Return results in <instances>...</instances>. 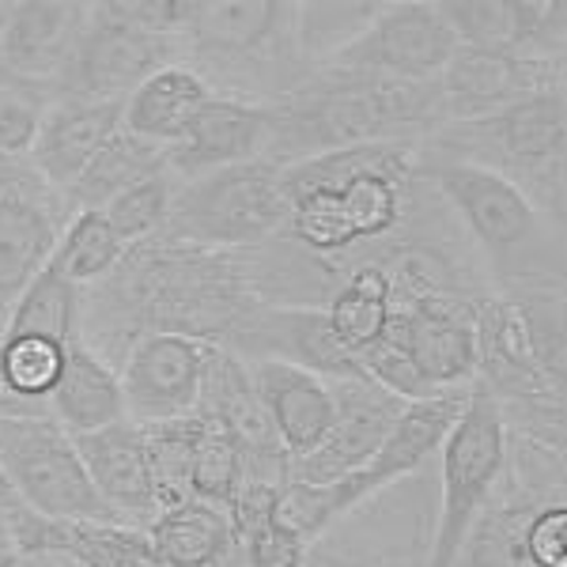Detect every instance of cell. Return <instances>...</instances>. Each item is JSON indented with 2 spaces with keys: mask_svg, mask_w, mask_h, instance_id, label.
<instances>
[{
  "mask_svg": "<svg viewBox=\"0 0 567 567\" xmlns=\"http://www.w3.org/2000/svg\"><path fill=\"white\" fill-rule=\"evenodd\" d=\"M254 307L258 296L246 280L243 254L155 235L125 246L117 269L95 288H84L80 337L117 371L122 355L152 333L231 349Z\"/></svg>",
  "mask_w": 567,
  "mask_h": 567,
  "instance_id": "6da1fadb",
  "label": "cell"
},
{
  "mask_svg": "<svg viewBox=\"0 0 567 567\" xmlns=\"http://www.w3.org/2000/svg\"><path fill=\"white\" fill-rule=\"evenodd\" d=\"M416 144H360L280 167V239L333 269L337 280L386 243L409 213Z\"/></svg>",
  "mask_w": 567,
  "mask_h": 567,
  "instance_id": "7a4b0ae2",
  "label": "cell"
},
{
  "mask_svg": "<svg viewBox=\"0 0 567 567\" xmlns=\"http://www.w3.org/2000/svg\"><path fill=\"white\" fill-rule=\"evenodd\" d=\"M272 110L265 159L277 167L360 144H420L443 125L439 87L318 65Z\"/></svg>",
  "mask_w": 567,
  "mask_h": 567,
  "instance_id": "3957f363",
  "label": "cell"
},
{
  "mask_svg": "<svg viewBox=\"0 0 567 567\" xmlns=\"http://www.w3.org/2000/svg\"><path fill=\"white\" fill-rule=\"evenodd\" d=\"M175 45L213 95L254 106H277L315 72L299 50V4L284 0H182Z\"/></svg>",
  "mask_w": 567,
  "mask_h": 567,
  "instance_id": "277c9868",
  "label": "cell"
},
{
  "mask_svg": "<svg viewBox=\"0 0 567 567\" xmlns=\"http://www.w3.org/2000/svg\"><path fill=\"white\" fill-rule=\"evenodd\" d=\"M567 99L564 91H542L488 117L446 122L416 144V163H462L523 194L548 224L567 219Z\"/></svg>",
  "mask_w": 567,
  "mask_h": 567,
  "instance_id": "5b68a950",
  "label": "cell"
},
{
  "mask_svg": "<svg viewBox=\"0 0 567 567\" xmlns=\"http://www.w3.org/2000/svg\"><path fill=\"white\" fill-rule=\"evenodd\" d=\"M416 175L454 213L499 296L567 280L564 227L548 224L511 182L462 163H416Z\"/></svg>",
  "mask_w": 567,
  "mask_h": 567,
  "instance_id": "8992f818",
  "label": "cell"
},
{
  "mask_svg": "<svg viewBox=\"0 0 567 567\" xmlns=\"http://www.w3.org/2000/svg\"><path fill=\"white\" fill-rule=\"evenodd\" d=\"M175 16V0L91 4L76 53H72L65 72L50 84V103H58V99L125 103L152 72L178 61Z\"/></svg>",
  "mask_w": 567,
  "mask_h": 567,
  "instance_id": "52a82bcc",
  "label": "cell"
},
{
  "mask_svg": "<svg viewBox=\"0 0 567 567\" xmlns=\"http://www.w3.org/2000/svg\"><path fill=\"white\" fill-rule=\"evenodd\" d=\"M0 473L23 511L61 526H122L91 484L76 439L45 409L0 413Z\"/></svg>",
  "mask_w": 567,
  "mask_h": 567,
  "instance_id": "ba28073f",
  "label": "cell"
},
{
  "mask_svg": "<svg viewBox=\"0 0 567 567\" xmlns=\"http://www.w3.org/2000/svg\"><path fill=\"white\" fill-rule=\"evenodd\" d=\"M280 167L269 159L235 163L200 178L175 182V200L163 235L205 250H254L269 243L284 224Z\"/></svg>",
  "mask_w": 567,
  "mask_h": 567,
  "instance_id": "9c48e42d",
  "label": "cell"
},
{
  "mask_svg": "<svg viewBox=\"0 0 567 567\" xmlns=\"http://www.w3.org/2000/svg\"><path fill=\"white\" fill-rule=\"evenodd\" d=\"M439 477L435 462H427L326 529L303 567H427Z\"/></svg>",
  "mask_w": 567,
  "mask_h": 567,
  "instance_id": "30bf717a",
  "label": "cell"
},
{
  "mask_svg": "<svg viewBox=\"0 0 567 567\" xmlns=\"http://www.w3.org/2000/svg\"><path fill=\"white\" fill-rule=\"evenodd\" d=\"M503 462H507V427L492 393L473 382L458 424L435 454L439 507L427 567H454L473 523L499 484Z\"/></svg>",
  "mask_w": 567,
  "mask_h": 567,
  "instance_id": "8fae6325",
  "label": "cell"
},
{
  "mask_svg": "<svg viewBox=\"0 0 567 567\" xmlns=\"http://www.w3.org/2000/svg\"><path fill=\"white\" fill-rule=\"evenodd\" d=\"M564 451L507 432V462L499 484L465 537L454 567H534L526 553V526L548 499H564Z\"/></svg>",
  "mask_w": 567,
  "mask_h": 567,
  "instance_id": "7c38bea8",
  "label": "cell"
},
{
  "mask_svg": "<svg viewBox=\"0 0 567 567\" xmlns=\"http://www.w3.org/2000/svg\"><path fill=\"white\" fill-rule=\"evenodd\" d=\"M69 219V197L39 175L31 155H0V337Z\"/></svg>",
  "mask_w": 567,
  "mask_h": 567,
  "instance_id": "4fadbf2b",
  "label": "cell"
},
{
  "mask_svg": "<svg viewBox=\"0 0 567 567\" xmlns=\"http://www.w3.org/2000/svg\"><path fill=\"white\" fill-rule=\"evenodd\" d=\"M374 344H390L393 352L405 355L427 393L473 386L477 382V299H398Z\"/></svg>",
  "mask_w": 567,
  "mask_h": 567,
  "instance_id": "5bb4252c",
  "label": "cell"
},
{
  "mask_svg": "<svg viewBox=\"0 0 567 567\" xmlns=\"http://www.w3.org/2000/svg\"><path fill=\"white\" fill-rule=\"evenodd\" d=\"M454 50H458V42H454L451 27L443 23L435 4H379L374 20L322 65L427 84L443 72Z\"/></svg>",
  "mask_w": 567,
  "mask_h": 567,
  "instance_id": "9a60e30c",
  "label": "cell"
},
{
  "mask_svg": "<svg viewBox=\"0 0 567 567\" xmlns=\"http://www.w3.org/2000/svg\"><path fill=\"white\" fill-rule=\"evenodd\" d=\"M216 344L194 341L178 333L141 337L117 363L125 416L136 424H163V420L189 416L197 409L200 382Z\"/></svg>",
  "mask_w": 567,
  "mask_h": 567,
  "instance_id": "2e32d148",
  "label": "cell"
},
{
  "mask_svg": "<svg viewBox=\"0 0 567 567\" xmlns=\"http://www.w3.org/2000/svg\"><path fill=\"white\" fill-rule=\"evenodd\" d=\"M564 65L567 61H537L458 45L435 76L443 125L488 117L529 95H542V91H564Z\"/></svg>",
  "mask_w": 567,
  "mask_h": 567,
  "instance_id": "e0dca14e",
  "label": "cell"
},
{
  "mask_svg": "<svg viewBox=\"0 0 567 567\" xmlns=\"http://www.w3.org/2000/svg\"><path fill=\"white\" fill-rule=\"evenodd\" d=\"M197 416L213 420V424L235 443L243 462V484H272L284 488L288 484V451L272 432L269 416H265L258 393H254L250 371L239 355L216 349L208 360L205 382H200Z\"/></svg>",
  "mask_w": 567,
  "mask_h": 567,
  "instance_id": "ac0fdd59",
  "label": "cell"
},
{
  "mask_svg": "<svg viewBox=\"0 0 567 567\" xmlns=\"http://www.w3.org/2000/svg\"><path fill=\"white\" fill-rule=\"evenodd\" d=\"M333 393V420L322 443L303 458H291L288 481L307 484H333L349 473L363 470L379 454L382 439L390 435L393 420L405 409V401L393 398L371 379H341L329 382Z\"/></svg>",
  "mask_w": 567,
  "mask_h": 567,
  "instance_id": "d6986e66",
  "label": "cell"
},
{
  "mask_svg": "<svg viewBox=\"0 0 567 567\" xmlns=\"http://www.w3.org/2000/svg\"><path fill=\"white\" fill-rule=\"evenodd\" d=\"M454 42L473 50L515 53L537 61H567V4L564 0H454L435 4Z\"/></svg>",
  "mask_w": 567,
  "mask_h": 567,
  "instance_id": "ffe728a7",
  "label": "cell"
},
{
  "mask_svg": "<svg viewBox=\"0 0 567 567\" xmlns=\"http://www.w3.org/2000/svg\"><path fill=\"white\" fill-rule=\"evenodd\" d=\"M272 133V110L239 103L227 95H208L186 133L167 148V175L175 182L200 178L208 171L235 167V163L265 159Z\"/></svg>",
  "mask_w": 567,
  "mask_h": 567,
  "instance_id": "44dd1931",
  "label": "cell"
},
{
  "mask_svg": "<svg viewBox=\"0 0 567 567\" xmlns=\"http://www.w3.org/2000/svg\"><path fill=\"white\" fill-rule=\"evenodd\" d=\"M76 439V451L84 458V470L95 492L106 499V507L122 518V526L148 529L159 515V492H155V473L144 443V427L136 420H117L110 427Z\"/></svg>",
  "mask_w": 567,
  "mask_h": 567,
  "instance_id": "7402d4cb",
  "label": "cell"
},
{
  "mask_svg": "<svg viewBox=\"0 0 567 567\" xmlns=\"http://www.w3.org/2000/svg\"><path fill=\"white\" fill-rule=\"evenodd\" d=\"M87 12L91 4H12L0 27V72L50 91L76 53Z\"/></svg>",
  "mask_w": 567,
  "mask_h": 567,
  "instance_id": "603a6c76",
  "label": "cell"
},
{
  "mask_svg": "<svg viewBox=\"0 0 567 567\" xmlns=\"http://www.w3.org/2000/svg\"><path fill=\"white\" fill-rule=\"evenodd\" d=\"M465 401H470V386L435 393V398H424V401H405V409L393 420L390 435L382 439L379 454H374L363 470H355V481H360L363 496L368 499L379 496L382 488L413 477L416 470L435 462L446 435L458 424Z\"/></svg>",
  "mask_w": 567,
  "mask_h": 567,
  "instance_id": "cb8c5ba5",
  "label": "cell"
},
{
  "mask_svg": "<svg viewBox=\"0 0 567 567\" xmlns=\"http://www.w3.org/2000/svg\"><path fill=\"white\" fill-rule=\"evenodd\" d=\"M246 371H250L254 393H258L265 416H269L288 458H303V454L315 451L329 432V420H333L329 382L280 360H250Z\"/></svg>",
  "mask_w": 567,
  "mask_h": 567,
  "instance_id": "d4e9b609",
  "label": "cell"
},
{
  "mask_svg": "<svg viewBox=\"0 0 567 567\" xmlns=\"http://www.w3.org/2000/svg\"><path fill=\"white\" fill-rule=\"evenodd\" d=\"M122 106L125 103H91V99L50 103L31 148V163L39 167V175L69 197L95 152L122 130Z\"/></svg>",
  "mask_w": 567,
  "mask_h": 567,
  "instance_id": "484cf974",
  "label": "cell"
},
{
  "mask_svg": "<svg viewBox=\"0 0 567 567\" xmlns=\"http://www.w3.org/2000/svg\"><path fill=\"white\" fill-rule=\"evenodd\" d=\"M144 537L167 567H227L239 560L231 515L205 499H182L175 507H163Z\"/></svg>",
  "mask_w": 567,
  "mask_h": 567,
  "instance_id": "4316f807",
  "label": "cell"
},
{
  "mask_svg": "<svg viewBox=\"0 0 567 567\" xmlns=\"http://www.w3.org/2000/svg\"><path fill=\"white\" fill-rule=\"evenodd\" d=\"M45 413L58 420L69 435H87L117 424V420H125L122 379L84 341L69 344L65 371H61V382L53 386L50 401H45Z\"/></svg>",
  "mask_w": 567,
  "mask_h": 567,
  "instance_id": "83f0119b",
  "label": "cell"
},
{
  "mask_svg": "<svg viewBox=\"0 0 567 567\" xmlns=\"http://www.w3.org/2000/svg\"><path fill=\"white\" fill-rule=\"evenodd\" d=\"M208 95L213 91L194 69H186L182 61L163 65L125 99L122 130L155 144V148H171L197 117V110L208 103Z\"/></svg>",
  "mask_w": 567,
  "mask_h": 567,
  "instance_id": "f1b7e54d",
  "label": "cell"
},
{
  "mask_svg": "<svg viewBox=\"0 0 567 567\" xmlns=\"http://www.w3.org/2000/svg\"><path fill=\"white\" fill-rule=\"evenodd\" d=\"M390 307H393V288H390L386 269L374 258H360L344 272L341 288L329 296L322 315H326V326H329V333H333V341L360 360V355L382 337V329H386Z\"/></svg>",
  "mask_w": 567,
  "mask_h": 567,
  "instance_id": "f546056e",
  "label": "cell"
},
{
  "mask_svg": "<svg viewBox=\"0 0 567 567\" xmlns=\"http://www.w3.org/2000/svg\"><path fill=\"white\" fill-rule=\"evenodd\" d=\"M159 171H167V148H155V144L141 141V136L117 130L95 152V159L84 167L76 186L69 189V205L72 213H80V208H99L103 213L122 189L136 186L148 175H159Z\"/></svg>",
  "mask_w": 567,
  "mask_h": 567,
  "instance_id": "4dcf8cb0",
  "label": "cell"
},
{
  "mask_svg": "<svg viewBox=\"0 0 567 567\" xmlns=\"http://www.w3.org/2000/svg\"><path fill=\"white\" fill-rule=\"evenodd\" d=\"M80 307H84V288L69 284L53 265H45L39 277L27 284L4 333H31L61 344H76L84 341L80 337Z\"/></svg>",
  "mask_w": 567,
  "mask_h": 567,
  "instance_id": "1f68e13d",
  "label": "cell"
},
{
  "mask_svg": "<svg viewBox=\"0 0 567 567\" xmlns=\"http://www.w3.org/2000/svg\"><path fill=\"white\" fill-rule=\"evenodd\" d=\"M360 503H368L363 496L355 473L333 481V484H307V481H288L277 492L272 503V518L291 529L296 537H303L307 545H315L326 529H333L344 515H352Z\"/></svg>",
  "mask_w": 567,
  "mask_h": 567,
  "instance_id": "d6a6232c",
  "label": "cell"
},
{
  "mask_svg": "<svg viewBox=\"0 0 567 567\" xmlns=\"http://www.w3.org/2000/svg\"><path fill=\"white\" fill-rule=\"evenodd\" d=\"M125 254V243L114 235L110 219L99 208H80L61 231L58 246H53L50 265L76 288H95L117 269Z\"/></svg>",
  "mask_w": 567,
  "mask_h": 567,
  "instance_id": "836d02e7",
  "label": "cell"
},
{
  "mask_svg": "<svg viewBox=\"0 0 567 567\" xmlns=\"http://www.w3.org/2000/svg\"><path fill=\"white\" fill-rule=\"evenodd\" d=\"M69 360V344L31 333L0 337V390L27 405H45L61 382Z\"/></svg>",
  "mask_w": 567,
  "mask_h": 567,
  "instance_id": "e575fe53",
  "label": "cell"
},
{
  "mask_svg": "<svg viewBox=\"0 0 567 567\" xmlns=\"http://www.w3.org/2000/svg\"><path fill=\"white\" fill-rule=\"evenodd\" d=\"M144 443H148V458L155 473V492H159V507H175L189 499V458L200 439L205 420L197 413L163 420V424H141Z\"/></svg>",
  "mask_w": 567,
  "mask_h": 567,
  "instance_id": "d590c367",
  "label": "cell"
},
{
  "mask_svg": "<svg viewBox=\"0 0 567 567\" xmlns=\"http://www.w3.org/2000/svg\"><path fill=\"white\" fill-rule=\"evenodd\" d=\"M171 200H175V178H171L167 171H159V175H148L136 182V186L122 189V194L103 208V216L110 219L117 239L125 246H136V243H148L155 235H163L167 216H171Z\"/></svg>",
  "mask_w": 567,
  "mask_h": 567,
  "instance_id": "8d00e7d4",
  "label": "cell"
},
{
  "mask_svg": "<svg viewBox=\"0 0 567 567\" xmlns=\"http://www.w3.org/2000/svg\"><path fill=\"white\" fill-rule=\"evenodd\" d=\"M205 420V416H200ZM243 484V462L235 443L227 439L213 420H205L200 439L189 458V499H205L213 507H231L235 492Z\"/></svg>",
  "mask_w": 567,
  "mask_h": 567,
  "instance_id": "74e56055",
  "label": "cell"
},
{
  "mask_svg": "<svg viewBox=\"0 0 567 567\" xmlns=\"http://www.w3.org/2000/svg\"><path fill=\"white\" fill-rule=\"evenodd\" d=\"M379 4H299V50L310 69L341 53L363 31Z\"/></svg>",
  "mask_w": 567,
  "mask_h": 567,
  "instance_id": "f35d334b",
  "label": "cell"
},
{
  "mask_svg": "<svg viewBox=\"0 0 567 567\" xmlns=\"http://www.w3.org/2000/svg\"><path fill=\"white\" fill-rule=\"evenodd\" d=\"M45 110H50V91L20 84L0 72V155H31Z\"/></svg>",
  "mask_w": 567,
  "mask_h": 567,
  "instance_id": "ab89813d",
  "label": "cell"
},
{
  "mask_svg": "<svg viewBox=\"0 0 567 567\" xmlns=\"http://www.w3.org/2000/svg\"><path fill=\"white\" fill-rule=\"evenodd\" d=\"M310 545L284 529L277 518H265L261 526L246 529L239 537L243 567H303Z\"/></svg>",
  "mask_w": 567,
  "mask_h": 567,
  "instance_id": "60d3db41",
  "label": "cell"
},
{
  "mask_svg": "<svg viewBox=\"0 0 567 567\" xmlns=\"http://www.w3.org/2000/svg\"><path fill=\"white\" fill-rule=\"evenodd\" d=\"M23 409H45V405H27V401H16L12 393L0 390V413H23ZM0 507H20V499H16L12 488H8L4 473H0Z\"/></svg>",
  "mask_w": 567,
  "mask_h": 567,
  "instance_id": "b9f144b4",
  "label": "cell"
},
{
  "mask_svg": "<svg viewBox=\"0 0 567 567\" xmlns=\"http://www.w3.org/2000/svg\"><path fill=\"white\" fill-rule=\"evenodd\" d=\"M8 8L12 4H0V27H4V20H8Z\"/></svg>",
  "mask_w": 567,
  "mask_h": 567,
  "instance_id": "7bdbcfd3",
  "label": "cell"
}]
</instances>
